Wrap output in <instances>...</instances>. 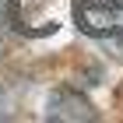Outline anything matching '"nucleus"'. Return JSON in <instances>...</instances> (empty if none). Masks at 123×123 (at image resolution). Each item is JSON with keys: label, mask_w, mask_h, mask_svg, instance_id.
Listing matches in <instances>:
<instances>
[{"label": "nucleus", "mask_w": 123, "mask_h": 123, "mask_svg": "<svg viewBox=\"0 0 123 123\" xmlns=\"http://www.w3.org/2000/svg\"><path fill=\"white\" fill-rule=\"evenodd\" d=\"M67 0H11V25L21 35L42 39L63 25Z\"/></svg>", "instance_id": "1"}, {"label": "nucleus", "mask_w": 123, "mask_h": 123, "mask_svg": "<svg viewBox=\"0 0 123 123\" xmlns=\"http://www.w3.org/2000/svg\"><path fill=\"white\" fill-rule=\"evenodd\" d=\"M74 21L88 35H120L123 32V0H74Z\"/></svg>", "instance_id": "2"}, {"label": "nucleus", "mask_w": 123, "mask_h": 123, "mask_svg": "<svg viewBox=\"0 0 123 123\" xmlns=\"http://www.w3.org/2000/svg\"><path fill=\"white\" fill-rule=\"evenodd\" d=\"M49 120H92V105L85 102V98H77V95L70 92H56L53 98H49Z\"/></svg>", "instance_id": "3"}]
</instances>
